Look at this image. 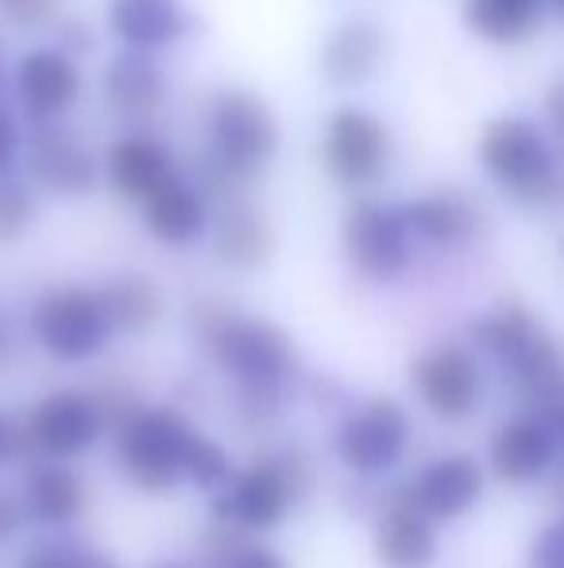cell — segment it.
<instances>
[{"instance_id":"39","label":"cell","mask_w":564,"mask_h":568,"mask_svg":"<svg viewBox=\"0 0 564 568\" xmlns=\"http://www.w3.org/2000/svg\"><path fill=\"white\" fill-rule=\"evenodd\" d=\"M545 422H550V429L557 434V445H564V403L553 406V410L545 414Z\"/></svg>"},{"instance_id":"10","label":"cell","mask_w":564,"mask_h":568,"mask_svg":"<svg viewBox=\"0 0 564 568\" xmlns=\"http://www.w3.org/2000/svg\"><path fill=\"white\" fill-rule=\"evenodd\" d=\"M82 74L62 47H35L16 62V101L35 124H51L74 109Z\"/></svg>"},{"instance_id":"18","label":"cell","mask_w":564,"mask_h":568,"mask_svg":"<svg viewBox=\"0 0 564 568\" xmlns=\"http://www.w3.org/2000/svg\"><path fill=\"white\" fill-rule=\"evenodd\" d=\"M402 217H407L418 240L437 247H460L480 236L483 229L480 205L460 190H433V194L414 197V202L402 205Z\"/></svg>"},{"instance_id":"24","label":"cell","mask_w":564,"mask_h":568,"mask_svg":"<svg viewBox=\"0 0 564 568\" xmlns=\"http://www.w3.org/2000/svg\"><path fill=\"white\" fill-rule=\"evenodd\" d=\"M82 479L74 476L62 464H39L31 468L28 484H23V510H28L35 523L47 526H62L74 523L82 515Z\"/></svg>"},{"instance_id":"44","label":"cell","mask_w":564,"mask_h":568,"mask_svg":"<svg viewBox=\"0 0 564 568\" xmlns=\"http://www.w3.org/2000/svg\"><path fill=\"white\" fill-rule=\"evenodd\" d=\"M0 74H4V62H0Z\"/></svg>"},{"instance_id":"25","label":"cell","mask_w":564,"mask_h":568,"mask_svg":"<svg viewBox=\"0 0 564 568\" xmlns=\"http://www.w3.org/2000/svg\"><path fill=\"white\" fill-rule=\"evenodd\" d=\"M101 302L109 310V322L121 333H147L163 317V298L158 286L143 275H116L101 291Z\"/></svg>"},{"instance_id":"9","label":"cell","mask_w":564,"mask_h":568,"mask_svg":"<svg viewBox=\"0 0 564 568\" xmlns=\"http://www.w3.org/2000/svg\"><path fill=\"white\" fill-rule=\"evenodd\" d=\"M410 442V418L394 398H371L340 429L337 453L352 471H383Z\"/></svg>"},{"instance_id":"32","label":"cell","mask_w":564,"mask_h":568,"mask_svg":"<svg viewBox=\"0 0 564 568\" xmlns=\"http://www.w3.org/2000/svg\"><path fill=\"white\" fill-rule=\"evenodd\" d=\"M530 568H564V518H557V523L537 534Z\"/></svg>"},{"instance_id":"20","label":"cell","mask_w":564,"mask_h":568,"mask_svg":"<svg viewBox=\"0 0 564 568\" xmlns=\"http://www.w3.org/2000/svg\"><path fill=\"white\" fill-rule=\"evenodd\" d=\"M105 105L124 120H147L166 101V74L147 51H124L105 70Z\"/></svg>"},{"instance_id":"22","label":"cell","mask_w":564,"mask_h":568,"mask_svg":"<svg viewBox=\"0 0 564 568\" xmlns=\"http://www.w3.org/2000/svg\"><path fill=\"white\" fill-rule=\"evenodd\" d=\"M433 518H425L414 503L402 495L399 507H391L379 523L376 554L387 568H429L437 557Z\"/></svg>"},{"instance_id":"33","label":"cell","mask_w":564,"mask_h":568,"mask_svg":"<svg viewBox=\"0 0 564 568\" xmlns=\"http://www.w3.org/2000/svg\"><path fill=\"white\" fill-rule=\"evenodd\" d=\"M202 554H205V561H209V565L233 568L236 561H240L244 546H240V538H236L233 530H213V534H205Z\"/></svg>"},{"instance_id":"38","label":"cell","mask_w":564,"mask_h":568,"mask_svg":"<svg viewBox=\"0 0 564 568\" xmlns=\"http://www.w3.org/2000/svg\"><path fill=\"white\" fill-rule=\"evenodd\" d=\"M16 526H20V507H16V503L8 499L4 491H0V541H4L8 534L16 530Z\"/></svg>"},{"instance_id":"23","label":"cell","mask_w":564,"mask_h":568,"mask_svg":"<svg viewBox=\"0 0 564 568\" xmlns=\"http://www.w3.org/2000/svg\"><path fill=\"white\" fill-rule=\"evenodd\" d=\"M271 229L267 221L259 217L252 205H240V202H228L221 221L213 225V255L228 267H240V271H252V267H264L271 260Z\"/></svg>"},{"instance_id":"27","label":"cell","mask_w":564,"mask_h":568,"mask_svg":"<svg viewBox=\"0 0 564 568\" xmlns=\"http://www.w3.org/2000/svg\"><path fill=\"white\" fill-rule=\"evenodd\" d=\"M537 333H542V325H537L522 306H499L495 314H483L480 322L472 325L475 348L495 356L503 367L514 364V359L537 341Z\"/></svg>"},{"instance_id":"29","label":"cell","mask_w":564,"mask_h":568,"mask_svg":"<svg viewBox=\"0 0 564 568\" xmlns=\"http://www.w3.org/2000/svg\"><path fill=\"white\" fill-rule=\"evenodd\" d=\"M182 476L197 487H217L228 479V456L213 442L194 434V442H189V449H186V460H182Z\"/></svg>"},{"instance_id":"11","label":"cell","mask_w":564,"mask_h":568,"mask_svg":"<svg viewBox=\"0 0 564 568\" xmlns=\"http://www.w3.org/2000/svg\"><path fill=\"white\" fill-rule=\"evenodd\" d=\"M414 387L437 418L460 422L480 403V364L472 359V352L457 348V344H441V348H429L414 364Z\"/></svg>"},{"instance_id":"4","label":"cell","mask_w":564,"mask_h":568,"mask_svg":"<svg viewBox=\"0 0 564 568\" xmlns=\"http://www.w3.org/2000/svg\"><path fill=\"white\" fill-rule=\"evenodd\" d=\"M325 171L348 190H371L391 171V132L376 113L340 105L325 120Z\"/></svg>"},{"instance_id":"41","label":"cell","mask_w":564,"mask_h":568,"mask_svg":"<svg viewBox=\"0 0 564 568\" xmlns=\"http://www.w3.org/2000/svg\"><path fill=\"white\" fill-rule=\"evenodd\" d=\"M0 359H4V329H0Z\"/></svg>"},{"instance_id":"37","label":"cell","mask_w":564,"mask_h":568,"mask_svg":"<svg viewBox=\"0 0 564 568\" xmlns=\"http://www.w3.org/2000/svg\"><path fill=\"white\" fill-rule=\"evenodd\" d=\"M233 568H286L279 554H271V549H244L240 561Z\"/></svg>"},{"instance_id":"1","label":"cell","mask_w":564,"mask_h":568,"mask_svg":"<svg viewBox=\"0 0 564 568\" xmlns=\"http://www.w3.org/2000/svg\"><path fill=\"white\" fill-rule=\"evenodd\" d=\"M205 135L209 151L197 171L202 179L197 190L213 194L217 202H233L236 190L264 174L279 151V120L252 90H221L205 113Z\"/></svg>"},{"instance_id":"42","label":"cell","mask_w":564,"mask_h":568,"mask_svg":"<svg viewBox=\"0 0 564 568\" xmlns=\"http://www.w3.org/2000/svg\"><path fill=\"white\" fill-rule=\"evenodd\" d=\"M557 12H561V20H564V0H557Z\"/></svg>"},{"instance_id":"36","label":"cell","mask_w":564,"mask_h":568,"mask_svg":"<svg viewBox=\"0 0 564 568\" xmlns=\"http://www.w3.org/2000/svg\"><path fill=\"white\" fill-rule=\"evenodd\" d=\"M545 120H550L553 140H557V148L564 151V82L553 85L550 98H545Z\"/></svg>"},{"instance_id":"35","label":"cell","mask_w":564,"mask_h":568,"mask_svg":"<svg viewBox=\"0 0 564 568\" xmlns=\"http://www.w3.org/2000/svg\"><path fill=\"white\" fill-rule=\"evenodd\" d=\"M59 47H62L66 54L93 51V31L85 28L82 20H62V23H59Z\"/></svg>"},{"instance_id":"17","label":"cell","mask_w":564,"mask_h":568,"mask_svg":"<svg viewBox=\"0 0 564 568\" xmlns=\"http://www.w3.org/2000/svg\"><path fill=\"white\" fill-rule=\"evenodd\" d=\"M171 174H174L171 151H166L155 135H143V132L121 135V140H113L105 151L109 186L121 197H132V202H147Z\"/></svg>"},{"instance_id":"8","label":"cell","mask_w":564,"mask_h":568,"mask_svg":"<svg viewBox=\"0 0 564 568\" xmlns=\"http://www.w3.org/2000/svg\"><path fill=\"white\" fill-rule=\"evenodd\" d=\"M23 163H28L31 182L54 197H85L98 182V159L90 143L74 128H62L59 120L35 128Z\"/></svg>"},{"instance_id":"7","label":"cell","mask_w":564,"mask_h":568,"mask_svg":"<svg viewBox=\"0 0 564 568\" xmlns=\"http://www.w3.org/2000/svg\"><path fill=\"white\" fill-rule=\"evenodd\" d=\"M410 225L402 217V210L383 202H356L345 217V247L348 260L360 275L368 278H399L410 267Z\"/></svg>"},{"instance_id":"43","label":"cell","mask_w":564,"mask_h":568,"mask_svg":"<svg viewBox=\"0 0 564 568\" xmlns=\"http://www.w3.org/2000/svg\"><path fill=\"white\" fill-rule=\"evenodd\" d=\"M163 568H182V565H163Z\"/></svg>"},{"instance_id":"31","label":"cell","mask_w":564,"mask_h":568,"mask_svg":"<svg viewBox=\"0 0 564 568\" xmlns=\"http://www.w3.org/2000/svg\"><path fill=\"white\" fill-rule=\"evenodd\" d=\"M59 0H0V20L12 28H39L43 20H51Z\"/></svg>"},{"instance_id":"26","label":"cell","mask_w":564,"mask_h":568,"mask_svg":"<svg viewBox=\"0 0 564 568\" xmlns=\"http://www.w3.org/2000/svg\"><path fill=\"white\" fill-rule=\"evenodd\" d=\"M468 28L488 43H519L542 20V0H468Z\"/></svg>"},{"instance_id":"2","label":"cell","mask_w":564,"mask_h":568,"mask_svg":"<svg viewBox=\"0 0 564 568\" xmlns=\"http://www.w3.org/2000/svg\"><path fill=\"white\" fill-rule=\"evenodd\" d=\"M194 333L202 348L225 367L240 390H271L283 395L290 375L298 372L290 337L271 322H259L248 314H233L213 302L194 306Z\"/></svg>"},{"instance_id":"19","label":"cell","mask_w":564,"mask_h":568,"mask_svg":"<svg viewBox=\"0 0 564 568\" xmlns=\"http://www.w3.org/2000/svg\"><path fill=\"white\" fill-rule=\"evenodd\" d=\"M109 28L132 51H163L186 36L182 0H109Z\"/></svg>"},{"instance_id":"34","label":"cell","mask_w":564,"mask_h":568,"mask_svg":"<svg viewBox=\"0 0 564 568\" xmlns=\"http://www.w3.org/2000/svg\"><path fill=\"white\" fill-rule=\"evenodd\" d=\"M16 163H20V128L8 109H0V182L12 179Z\"/></svg>"},{"instance_id":"40","label":"cell","mask_w":564,"mask_h":568,"mask_svg":"<svg viewBox=\"0 0 564 568\" xmlns=\"http://www.w3.org/2000/svg\"><path fill=\"white\" fill-rule=\"evenodd\" d=\"M8 453H12V429H8V422L0 418V460H4Z\"/></svg>"},{"instance_id":"30","label":"cell","mask_w":564,"mask_h":568,"mask_svg":"<svg viewBox=\"0 0 564 568\" xmlns=\"http://www.w3.org/2000/svg\"><path fill=\"white\" fill-rule=\"evenodd\" d=\"M20 568H121L113 557L93 554V549H59V546H39L20 561Z\"/></svg>"},{"instance_id":"5","label":"cell","mask_w":564,"mask_h":568,"mask_svg":"<svg viewBox=\"0 0 564 568\" xmlns=\"http://www.w3.org/2000/svg\"><path fill=\"white\" fill-rule=\"evenodd\" d=\"M194 429L174 410H132L121 422V464L143 491H171L182 476V460Z\"/></svg>"},{"instance_id":"21","label":"cell","mask_w":564,"mask_h":568,"mask_svg":"<svg viewBox=\"0 0 564 568\" xmlns=\"http://www.w3.org/2000/svg\"><path fill=\"white\" fill-rule=\"evenodd\" d=\"M143 221L147 232L163 244H194L209 225V205L197 186H189L186 179L171 174L155 194L143 202Z\"/></svg>"},{"instance_id":"16","label":"cell","mask_w":564,"mask_h":568,"mask_svg":"<svg viewBox=\"0 0 564 568\" xmlns=\"http://www.w3.org/2000/svg\"><path fill=\"white\" fill-rule=\"evenodd\" d=\"M553 456H557V434L537 414L511 418L491 437V468L503 484H534L550 471Z\"/></svg>"},{"instance_id":"13","label":"cell","mask_w":564,"mask_h":568,"mask_svg":"<svg viewBox=\"0 0 564 568\" xmlns=\"http://www.w3.org/2000/svg\"><path fill=\"white\" fill-rule=\"evenodd\" d=\"M294 476L286 471V464H256L233 484V491L217 503L221 518L248 526V530H271L286 518L294 499Z\"/></svg>"},{"instance_id":"3","label":"cell","mask_w":564,"mask_h":568,"mask_svg":"<svg viewBox=\"0 0 564 568\" xmlns=\"http://www.w3.org/2000/svg\"><path fill=\"white\" fill-rule=\"evenodd\" d=\"M480 163L511 202L534 205V210L564 205L561 148L530 120L503 116L488 124L480 140Z\"/></svg>"},{"instance_id":"15","label":"cell","mask_w":564,"mask_h":568,"mask_svg":"<svg viewBox=\"0 0 564 568\" xmlns=\"http://www.w3.org/2000/svg\"><path fill=\"white\" fill-rule=\"evenodd\" d=\"M483 495V471L472 456H444L433 460L422 476L414 479V487L407 491V499L422 510L433 523H449L460 518L468 507H475Z\"/></svg>"},{"instance_id":"12","label":"cell","mask_w":564,"mask_h":568,"mask_svg":"<svg viewBox=\"0 0 564 568\" xmlns=\"http://www.w3.org/2000/svg\"><path fill=\"white\" fill-rule=\"evenodd\" d=\"M101 434V410L93 398L74 395V390H62L51 395L35 406L28 422V437L35 449H43L47 456H78L85 453Z\"/></svg>"},{"instance_id":"28","label":"cell","mask_w":564,"mask_h":568,"mask_svg":"<svg viewBox=\"0 0 564 568\" xmlns=\"http://www.w3.org/2000/svg\"><path fill=\"white\" fill-rule=\"evenodd\" d=\"M31 221H35V194L23 182L4 179L0 182V244L20 240Z\"/></svg>"},{"instance_id":"14","label":"cell","mask_w":564,"mask_h":568,"mask_svg":"<svg viewBox=\"0 0 564 568\" xmlns=\"http://www.w3.org/2000/svg\"><path fill=\"white\" fill-rule=\"evenodd\" d=\"M387 36L371 20H345L325 36L321 43V74L337 90H356L371 82L383 67Z\"/></svg>"},{"instance_id":"6","label":"cell","mask_w":564,"mask_h":568,"mask_svg":"<svg viewBox=\"0 0 564 568\" xmlns=\"http://www.w3.org/2000/svg\"><path fill=\"white\" fill-rule=\"evenodd\" d=\"M31 333L51 356L59 359H90L113 337V322L101 302V294L78 291V286H62V291H47L31 310Z\"/></svg>"}]
</instances>
